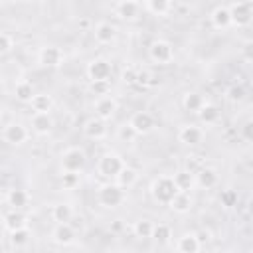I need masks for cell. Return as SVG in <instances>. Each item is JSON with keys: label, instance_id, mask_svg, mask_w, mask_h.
<instances>
[{"label": "cell", "instance_id": "7402d4cb", "mask_svg": "<svg viewBox=\"0 0 253 253\" xmlns=\"http://www.w3.org/2000/svg\"><path fill=\"white\" fill-rule=\"evenodd\" d=\"M170 210L172 211H176V213H188L190 210H192V206H194V200H192V196H190V192H176L174 194V198L170 200Z\"/></svg>", "mask_w": 253, "mask_h": 253}, {"label": "cell", "instance_id": "74e56055", "mask_svg": "<svg viewBox=\"0 0 253 253\" xmlns=\"http://www.w3.org/2000/svg\"><path fill=\"white\" fill-rule=\"evenodd\" d=\"M225 97H227V101H229V103L239 105V103H243V101H245L247 91H245V87H243V85H231V87L227 89Z\"/></svg>", "mask_w": 253, "mask_h": 253}, {"label": "cell", "instance_id": "cb8c5ba5", "mask_svg": "<svg viewBox=\"0 0 253 253\" xmlns=\"http://www.w3.org/2000/svg\"><path fill=\"white\" fill-rule=\"evenodd\" d=\"M204 103H206V99H204L198 91H188V93H184V97H182V107H184V111H186V113H192V115H196V113L202 109Z\"/></svg>", "mask_w": 253, "mask_h": 253}, {"label": "cell", "instance_id": "9c48e42d", "mask_svg": "<svg viewBox=\"0 0 253 253\" xmlns=\"http://www.w3.org/2000/svg\"><path fill=\"white\" fill-rule=\"evenodd\" d=\"M128 123L136 130L138 136H144V134H148V132H152L156 128V119L148 111H136V113H132V117L128 119Z\"/></svg>", "mask_w": 253, "mask_h": 253}, {"label": "cell", "instance_id": "7bdbcfd3", "mask_svg": "<svg viewBox=\"0 0 253 253\" xmlns=\"http://www.w3.org/2000/svg\"><path fill=\"white\" fill-rule=\"evenodd\" d=\"M152 75H150V71H146V69H138V73H136V83L138 85H150L152 81Z\"/></svg>", "mask_w": 253, "mask_h": 253}, {"label": "cell", "instance_id": "52a82bcc", "mask_svg": "<svg viewBox=\"0 0 253 253\" xmlns=\"http://www.w3.org/2000/svg\"><path fill=\"white\" fill-rule=\"evenodd\" d=\"M2 138L12 146H22L30 138V130L22 123H8L2 128Z\"/></svg>", "mask_w": 253, "mask_h": 253}, {"label": "cell", "instance_id": "bcb514c9", "mask_svg": "<svg viewBox=\"0 0 253 253\" xmlns=\"http://www.w3.org/2000/svg\"><path fill=\"white\" fill-rule=\"evenodd\" d=\"M111 231H113V233H121V231H123V221H121V219H115V221L111 223Z\"/></svg>", "mask_w": 253, "mask_h": 253}, {"label": "cell", "instance_id": "ac0fdd59", "mask_svg": "<svg viewBox=\"0 0 253 253\" xmlns=\"http://www.w3.org/2000/svg\"><path fill=\"white\" fill-rule=\"evenodd\" d=\"M176 249L180 253H198L202 249V241L198 239V233L196 231H186V233H182L178 237Z\"/></svg>", "mask_w": 253, "mask_h": 253}, {"label": "cell", "instance_id": "f6af8a7d", "mask_svg": "<svg viewBox=\"0 0 253 253\" xmlns=\"http://www.w3.org/2000/svg\"><path fill=\"white\" fill-rule=\"evenodd\" d=\"M77 26H79V30H91V20L89 18H79L77 20Z\"/></svg>", "mask_w": 253, "mask_h": 253}, {"label": "cell", "instance_id": "f546056e", "mask_svg": "<svg viewBox=\"0 0 253 253\" xmlns=\"http://www.w3.org/2000/svg\"><path fill=\"white\" fill-rule=\"evenodd\" d=\"M152 227H154V223H152L148 217H140V219L134 221V225H132V233H134L136 239L146 241V239L152 237Z\"/></svg>", "mask_w": 253, "mask_h": 253}, {"label": "cell", "instance_id": "60d3db41", "mask_svg": "<svg viewBox=\"0 0 253 253\" xmlns=\"http://www.w3.org/2000/svg\"><path fill=\"white\" fill-rule=\"evenodd\" d=\"M12 47H14V40H12V36H10V34L0 32V55L10 53V51H12Z\"/></svg>", "mask_w": 253, "mask_h": 253}, {"label": "cell", "instance_id": "ab89813d", "mask_svg": "<svg viewBox=\"0 0 253 253\" xmlns=\"http://www.w3.org/2000/svg\"><path fill=\"white\" fill-rule=\"evenodd\" d=\"M89 91H91L93 95H97V97L109 95V93H111V83H109V81H91Z\"/></svg>", "mask_w": 253, "mask_h": 253}, {"label": "cell", "instance_id": "836d02e7", "mask_svg": "<svg viewBox=\"0 0 253 253\" xmlns=\"http://www.w3.org/2000/svg\"><path fill=\"white\" fill-rule=\"evenodd\" d=\"M172 8V0H146V10L154 16H166Z\"/></svg>", "mask_w": 253, "mask_h": 253}, {"label": "cell", "instance_id": "f1b7e54d", "mask_svg": "<svg viewBox=\"0 0 253 253\" xmlns=\"http://www.w3.org/2000/svg\"><path fill=\"white\" fill-rule=\"evenodd\" d=\"M4 225H6L8 231L20 229V227H28V217L20 210H12L10 213L4 215Z\"/></svg>", "mask_w": 253, "mask_h": 253}, {"label": "cell", "instance_id": "484cf974", "mask_svg": "<svg viewBox=\"0 0 253 253\" xmlns=\"http://www.w3.org/2000/svg\"><path fill=\"white\" fill-rule=\"evenodd\" d=\"M30 107H32L34 113H49L51 107H53V99L47 93H34V97L30 101Z\"/></svg>", "mask_w": 253, "mask_h": 253}, {"label": "cell", "instance_id": "d590c367", "mask_svg": "<svg viewBox=\"0 0 253 253\" xmlns=\"http://www.w3.org/2000/svg\"><path fill=\"white\" fill-rule=\"evenodd\" d=\"M30 237H32V233H30L28 227H20V229L10 231V243H12V247H24V245H28Z\"/></svg>", "mask_w": 253, "mask_h": 253}, {"label": "cell", "instance_id": "ee69618b", "mask_svg": "<svg viewBox=\"0 0 253 253\" xmlns=\"http://www.w3.org/2000/svg\"><path fill=\"white\" fill-rule=\"evenodd\" d=\"M251 126H253V123H251V121H245L243 128H241V132H243V138H245V140H251Z\"/></svg>", "mask_w": 253, "mask_h": 253}, {"label": "cell", "instance_id": "7dc6e473", "mask_svg": "<svg viewBox=\"0 0 253 253\" xmlns=\"http://www.w3.org/2000/svg\"><path fill=\"white\" fill-rule=\"evenodd\" d=\"M117 4H121V2H130V0H115Z\"/></svg>", "mask_w": 253, "mask_h": 253}, {"label": "cell", "instance_id": "f35d334b", "mask_svg": "<svg viewBox=\"0 0 253 253\" xmlns=\"http://www.w3.org/2000/svg\"><path fill=\"white\" fill-rule=\"evenodd\" d=\"M136 73H138V69L134 65H126L121 71V81L125 85H136Z\"/></svg>", "mask_w": 253, "mask_h": 253}, {"label": "cell", "instance_id": "8992f818", "mask_svg": "<svg viewBox=\"0 0 253 253\" xmlns=\"http://www.w3.org/2000/svg\"><path fill=\"white\" fill-rule=\"evenodd\" d=\"M87 77L91 81H109L113 75V65L105 57H95L87 63Z\"/></svg>", "mask_w": 253, "mask_h": 253}, {"label": "cell", "instance_id": "2e32d148", "mask_svg": "<svg viewBox=\"0 0 253 253\" xmlns=\"http://www.w3.org/2000/svg\"><path fill=\"white\" fill-rule=\"evenodd\" d=\"M30 125L38 136H47V134H51L55 123H53L51 113H34L30 119Z\"/></svg>", "mask_w": 253, "mask_h": 253}, {"label": "cell", "instance_id": "ba28073f", "mask_svg": "<svg viewBox=\"0 0 253 253\" xmlns=\"http://www.w3.org/2000/svg\"><path fill=\"white\" fill-rule=\"evenodd\" d=\"M229 16H231V26H237V28H245L251 24V4L245 2V0H237L235 4L229 6Z\"/></svg>", "mask_w": 253, "mask_h": 253}, {"label": "cell", "instance_id": "ffe728a7", "mask_svg": "<svg viewBox=\"0 0 253 253\" xmlns=\"http://www.w3.org/2000/svg\"><path fill=\"white\" fill-rule=\"evenodd\" d=\"M210 22L215 30H227L231 28V16H229V8L227 6H217L211 10L210 14Z\"/></svg>", "mask_w": 253, "mask_h": 253}, {"label": "cell", "instance_id": "83f0119b", "mask_svg": "<svg viewBox=\"0 0 253 253\" xmlns=\"http://www.w3.org/2000/svg\"><path fill=\"white\" fill-rule=\"evenodd\" d=\"M172 180H174V184H176V188H178L180 192H190V190L196 186V184H194V174H192L190 170H186V168L174 172Z\"/></svg>", "mask_w": 253, "mask_h": 253}, {"label": "cell", "instance_id": "4dcf8cb0", "mask_svg": "<svg viewBox=\"0 0 253 253\" xmlns=\"http://www.w3.org/2000/svg\"><path fill=\"white\" fill-rule=\"evenodd\" d=\"M34 87L30 81H18L16 87H14V97L20 101V103H30L32 97H34Z\"/></svg>", "mask_w": 253, "mask_h": 253}, {"label": "cell", "instance_id": "44dd1931", "mask_svg": "<svg viewBox=\"0 0 253 253\" xmlns=\"http://www.w3.org/2000/svg\"><path fill=\"white\" fill-rule=\"evenodd\" d=\"M121 188H125V190H128V188H132L136 182H138V170L136 168H132V166H123L119 172H117V176L113 178Z\"/></svg>", "mask_w": 253, "mask_h": 253}, {"label": "cell", "instance_id": "d6986e66", "mask_svg": "<svg viewBox=\"0 0 253 253\" xmlns=\"http://www.w3.org/2000/svg\"><path fill=\"white\" fill-rule=\"evenodd\" d=\"M196 115H198V119H200V123H202L204 126H213V125H217L219 119H221V111H219V107L213 105V103H204L202 109H200Z\"/></svg>", "mask_w": 253, "mask_h": 253}, {"label": "cell", "instance_id": "f907efd6", "mask_svg": "<svg viewBox=\"0 0 253 253\" xmlns=\"http://www.w3.org/2000/svg\"><path fill=\"white\" fill-rule=\"evenodd\" d=\"M24 2H34V0H24Z\"/></svg>", "mask_w": 253, "mask_h": 253}, {"label": "cell", "instance_id": "6da1fadb", "mask_svg": "<svg viewBox=\"0 0 253 253\" xmlns=\"http://www.w3.org/2000/svg\"><path fill=\"white\" fill-rule=\"evenodd\" d=\"M176 192H178V188H176L172 176H158L150 184V196H152V200L158 202V204H162V206H168Z\"/></svg>", "mask_w": 253, "mask_h": 253}, {"label": "cell", "instance_id": "3957f363", "mask_svg": "<svg viewBox=\"0 0 253 253\" xmlns=\"http://www.w3.org/2000/svg\"><path fill=\"white\" fill-rule=\"evenodd\" d=\"M125 188H121L117 182H107L97 190V200L103 208H119L125 202Z\"/></svg>", "mask_w": 253, "mask_h": 253}, {"label": "cell", "instance_id": "5b68a950", "mask_svg": "<svg viewBox=\"0 0 253 253\" xmlns=\"http://www.w3.org/2000/svg\"><path fill=\"white\" fill-rule=\"evenodd\" d=\"M148 57L156 65H168L174 61V47L170 42L158 38L148 45Z\"/></svg>", "mask_w": 253, "mask_h": 253}, {"label": "cell", "instance_id": "4fadbf2b", "mask_svg": "<svg viewBox=\"0 0 253 253\" xmlns=\"http://www.w3.org/2000/svg\"><path fill=\"white\" fill-rule=\"evenodd\" d=\"M107 132H109L107 121H103L99 117H91L83 123V134L89 140H103V138H107Z\"/></svg>", "mask_w": 253, "mask_h": 253}, {"label": "cell", "instance_id": "8d00e7d4", "mask_svg": "<svg viewBox=\"0 0 253 253\" xmlns=\"http://www.w3.org/2000/svg\"><path fill=\"white\" fill-rule=\"evenodd\" d=\"M117 138H119L121 142L130 144V142H134V140L138 138V134H136V130L130 126V123H123V125L119 126V130H117Z\"/></svg>", "mask_w": 253, "mask_h": 253}, {"label": "cell", "instance_id": "30bf717a", "mask_svg": "<svg viewBox=\"0 0 253 253\" xmlns=\"http://www.w3.org/2000/svg\"><path fill=\"white\" fill-rule=\"evenodd\" d=\"M178 140L184 146H198L204 140V128L194 123H186L178 128Z\"/></svg>", "mask_w": 253, "mask_h": 253}, {"label": "cell", "instance_id": "681fc988", "mask_svg": "<svg viewBox=\"0 0 253 253\" xmlns=\"http://www.w3.org/2000/svg\"><path fill=\"white\" fill-rule=\"evenodd\" d=\"M2 115H4V113H2V109H0V123H2Z\"/></svg>", "mask_w": 253, "mask_h": 253}, {"label": "cell", "instance_id": "b9f144b4", "mask_svg": "<svg viewBox=\"0 0 253 253\" xmlns=\"http://www.w3.org/2000/svg\"><path fill=\"white\" fill-rule=\"evenodd\" d=\"M204 166V160H202V156H198V154H192V156H188V160H186V170H190L192 174H196L200 168Z\"/></svg>", "mask_w": 253, "mask_h": 253}, {"label": "cell", "instance_id": "1f68e13d", "mask_svg": "<svg viewBox=\"0 0 253 253\" xmlns=\"http://www.w3.org/2000/svg\"><path fill=\"white\" fill-rule=\"evenodd\" d=\"M59 184H61L63 190L73 192V190H77L79 184H81V174H79V172H61Z\"/></svg>", "mask_w": 253, "mask_h": 253}, {"label": "cell", "instance_id": "d4e9b609", "mask_svg": "<svg viewBox=\"0 0 253 253\" xmlns=\"http://www.w3.org/2000/svg\"><path fill=\"white\" fill-rule=\"evenodd\" d=\"M115 12H117V16H119L121 20H136V18H138V14H140V6H138V2H136V0L121 2V4H117Z\"/></svg>", "mask_w": 253, "mask_h": 253}, {"label": "cell", "instance_id": "c3c4849f", "mask_svg": "<svg viewBox=\"0 0 253 253\" xmlns=\"http://www.w3.org/2000/svg\"><path fill=\"white\" fill-rule=\"evenodd\" d=\"M2 6H4V0H0V10H2Z\"/></svg>", "mask_w": 253, "mask_h": 253}, {"label": "cell", "instance_id": "8fae6325", "mask_svg": "<svg viewBox=\"0 0 253 253\" xmlns=\"http://www.w3.org/2000/svg\"><path fill=\"white\" fill-rule=\"evenodd\" d=\"M93 109H95V117H99V119H103V121H111V119L115 117L117 109H119V103H117V99L109 93V95L97 97Z\"/></svg>", "mask_w": 253, "mask_h": 253}, {"label": "cell", "instance_id": "277c9868", "mask_svg": "<svg viewBox=\"0 0 253 253\" xmlns=\"http://www.w3.org/2000/svg\"><path fill=\"white\" fill-rule=\"evenodd\" d=\"M125 166V160L121 158V154H117V152H113V150H107V152H103L101 156H99V160H97V172L103 176V178H115L117 176V172L121 170Z\"/></svg>", "mask_w": 253, "mask_h": 253}, {"label": "cell", "instance_id": "e575fe53", "mask_svg": "<svg viewBox=\"0 0 253 253\" xmlns=\"http://www.w3.org/2000/svg\"><path fill=\"white\" fill-rule=\"evenodd\" d=\"M219 204H221V208L231 210V208H235L239 204V194L233 188H225V190L219 192Z\"/></svg>", "mask_w": 253, "mask_h": 253}, {"label": "cell", "instance_id": "4316f807", "mask_svg": "<svg viewBox=\"0 0 253 253\" xmlns=\"http://www.w3.org/2000/svg\"><path fill=\"white\" fill-rule=\"evenodd\" d=\"M6 202H8V206H12L14 210H22V208L28 206L30 194H28L26 190H22V188H12V190L8 192V196H6Z\"/></svg>", "mask_w": 253, "mask_h": 253}, {"label": "cell", "instance_id": "7a4b0ae2", "mask_svg": "<svg viewBox=\"0 0 253 253\" xmlns=\"http://www.w3.org/2000/svg\"><path fill=\"white\" fill-rule=\"evenodd\" d=\"M87 164V152L81 146H69L61 152L59 166L61 172H81Z\"/></svg>", "mask_w": 253, "mask_h": 253}, {"label": "cell", "instance_id": "e0dca14e", "mask_svg": "<svg viewBox=\"0 0 253 253\" xmlns=\"http://www.w3.org/2000/svg\"><path fill=\"white\" fill-rule=\"evenodd\" d=\"M93 36H95L97 43L107 45L117 40V28L111 22H99L97 26H93Z\"/></svg>", "mask_w": 253, "mask_h": 253}, {"label": "cell", "instance_id": "7c38bea8", "mask_svg": "<svg viewBox=\"0 0 253 253\" xmlns=\"http://www.w3.org/2000/svg\"><path fill=\"white\" fill-rule=\"evenodd\" d=\"M38 61L43 65V67H49V69H55L63 63V51L57 47V45H43L40 47L38 51Z\"/></svg>", "mask_w": 253, "mask_h": 253}, {"label": "cell", "instance_id": "9a60e30c", "mask_svg": "<svg viewBox=\"0 0 253 253\" xmlns=\"http://www.w3.org/2000/svg\"><path fill=\"white\" fill-rule=\"evenodd\" d=\"M77 239V233L73 229V225L67 221V223H55V227L51 229V241L57 243V245H73Z\"/></svg>", "mask_w": 253, "mask_h": 253}, {"label": "cell", "instance_id": "d6a6232c", "mask_svg": "<svg viewBox=\"0 0 253 253\" xmlns=\"http://www.w3.org/2000/svg\"><path fill=\"white\" fill-rule=\"evenodd\" d=\"M170 237H172V227H170L168 223H162V221L154 223V227H152V237H150V239H154V241H158V243H168Z\"/></svg>", "mask_w": 253, "mask_h": 253}, {"label": "cell", "instance_id": "603a6c76", "mask_svg": "<svg viewBox=\"0 0 253 253\" xmlns=\"http://www.w3.org/2000/svg\"><path fill=\"white\" fill-rule=\"evenodd\" d=\"M51 219L55 221V223H67V221H71L73 219V206L69 204V202H57V204H53L51 206Z\"/></svg>", "mask_w": 253, "mask_h": 253}, {"label": "cell", "instance_id": "5bb4252c", "mask_svg": "<svg viewBox=\"0 0 253 253\" xmlns=\"http://www.w3.org/2000/svg\"><path fill=\"white\" fill-rule=\"evenodd\" d=\"M217 182H219V174H217V170L211 168V166H206V164H204V166L194 174V184H196L198 188H202V190H211V188L217 186Z\"/></svg>", "mask_w": 253, "mask_h": 253}]
</instances>
